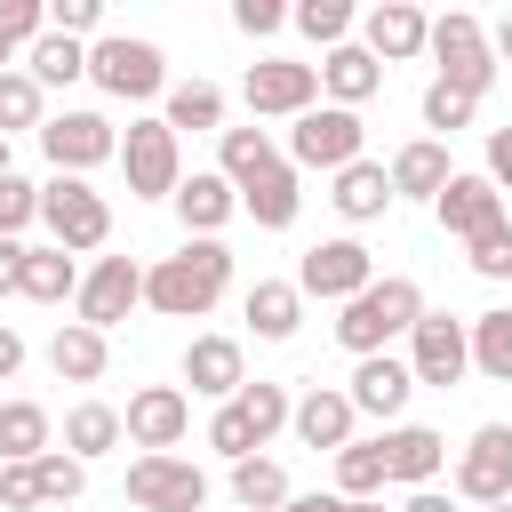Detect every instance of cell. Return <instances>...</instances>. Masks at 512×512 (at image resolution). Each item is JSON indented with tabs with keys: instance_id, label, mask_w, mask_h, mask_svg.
Returning <instances> with one entry per match:
<instances>
[{
	"instance_id": "1",
	"label": "cell",
	"mask_w": 512,
	"mask_h": 512,
	"mask_svg": "<svg viewBox=\"0 0 512 512\" xmlns=\"http://www.w3.org/2000/svg\"><path fill=\"white\" fill-rule=\"evenodd\" d=\"M224 280H232V248L224 240H184L176 256H160L144 272V304L168 312V320H200L224 296Z\"/></svg>"
},
{
	"instance_id": "2",
	"label": "cell",
	"mask_w": 512,
	"mask_h": 512,
	"mask_svg": "<svg viewBox=\"0 0 512 512\" xmlns=\"http://www.w3.org/2000/svg\"><path fill=\"white\" fill-rule=\"evenodd\" d=\"M416 320H424V288H416L408 272H384L376 288H360V296L344 304L336 344H344L352 360H368V352H384L392 336H416Z\"/></svg>"
},
{
	"instance_id": "3",
	"label": "cell",
	"mask_w": 512,
	"mask_h": 512,
	"mask_svg": "<svg viewBox=\"0 0 512 512\" xmlns=\"http://www.w3.org/2000/svg\"><path fill=\"white\" fill-rule=\"evenodd\" d=\"M88 80H96L104 96H120V104H144V96L168 88V56H160L152 40L104 32V40H88Z\"/></svg>"
},
{
	"instance_id": "4",
	"label": "cell",
	"mask_w": 512,
	"mask_h": 512,
	"mask_svg": "<svg viewBox=\"0 0 512 512\" xmlns=\"http://www.w3.org/2000/svg\"><path fill=\"white\" fill-rule=\"evenodd\" d=\"M40 224H48V240L72 248V256L112 240V208H104V192H96L88 176H48V184H40Z\"/></svg>"
},
{
	"instance_id": "5",
	"label": "cell",
	"mask_w": 512,
	"mask_h": 512,
	"mask_svg": "<svg viewBox=\"0 0 512 512\" xmlns=\"http://www.w3.org/2000/svg\"><path fill=\"white\" fill-rule=\"evenodd\" d=\"M360 144H368L360 112H344V104H312V112L288 128V168H328V176H344V168L360 160Z\"/></svg>"
},
{
	"instance_id": "6",
	"label": "cell",
	"mask_w": 512,
	"mask_h": 512,
	"mask_svg": "<svg viewBox=\"0 0 512 512\" xmlns=\"http://www.w3.org/2000/svg\"><path fill=\"white\" fill-rule=\"evenodd\" d=\"M432 56H440V80L448 88H464L472 104L496 88V48H488V32H480V16H464V8H448L440 24H432Z\"/></svg>"
},
{
	"instance_id": "7",
	"label": "cell",
	"mask_w": 512,
	"mask_h": 512,
	"mask_svg": "<svg viewBox=\"0 0 512 512\" xmlns=\"http://www.w3.org/2000/svg\"><path fill=\"white\" fill-rule=\"evenodd\" d=\"M120 168H128V192H136V200H176V184H184L176 128H168V120H128V136H120Z\"/></svg>"
},
{
	"instance_id": "8",
	"label": "cell",
	"mask_w": 512,
	"mask_h": 512,
	"mask_svg": "<svg viewBox=\"0 0 512 512\" xmlns=\"http://www.w3.org/2000/svg\"><path fill=\"white\" fill-rule=\"evenodd\" d=\"M72 304H80V328H96V336L120 328V320L144 304V264H136V256H96V264L80 272V296H72Z\"/></svg>"
},
{
	"instance_id": "9",
	"label": "cell",
	"mask_w": 512,
	"mask_h": 512,
	"mask_svg": "<svg viewBox=\"0 0 512 512\" xmlns=\"http://www.w3.org/2000/svg\"><path fill=\"white\" fill-rule=\"evenodd\" d=\"M128 504L136 512H200L208 504V472L192 456H136L128 464Z\"/></svg>"
},
{
	"instance_id": "10",
	"label": "cell",
	"mask_w": 512,
	"mask_h": 512,
	"mask_svg": "<svg viewBox=\"0 0 512 512\" xmlns=\"http://www.w3.org/2000/svg\"><path fill=\"white\" fill-rule=\"evenodd\" d=\"M240 96H248V112H256V120H304V112H312V96H320V64L264 56V64H248Z\"/></svg>"
},
{
	"instance_id": "11",
	"label": "cell",
	"mask_w": 512,
	"mask_h": 512,
	"mask_svg": "<svg viewBox=\"0 0 512 512\" xmlns=\"http://www.w3.org/2000/svg\"><path fill=\"white\" fill-rule=\"evenodd\" d=\"M408 368H416V384H464L472 376V320H448V312H424L416 320V336H408Z\"/></svg>"
},
{
	"instance_id": "12",
	"label": "cell",
	"mask_w": 512,
	"mask_h": 512,
	"mask_svg": "<svg viewBox=\"0 0 512 512\" xmlns=\"http://www.w3.org/2000/svg\"><path fill=\"white\" fill-rule=\"evenodd\" d=\"M456 496L464 504H512V424H480L456 448Z\"/></svg>"
},
{
	"instance_id": "13",
	"label": "cell",
	"mask_w": 512,
	"mask_h": 512,
	"mask_svg": "<svg viewBox=\"0 0 512 512\" xmlns=\"http://www.w3.org/2000/svg\"><path fill=\"white\" fill-rule=\"evenodd\" d=\"M40 152L56 160V176H88V168L120 160V136H112L104 112H56V120L40 128Z\"/></svg>"
},
{
	"instance_id": "14",
	"label": "cell",
	"mask_w": 512,
	"mask_h": 512,
	"mask_svg": "<svg viewBox=\"0 0 512 512\" xmlns=\"http://www.w3.org/2000/svg\"><path fill=\"white\" fill-rule=\"evenodd\" d=\"M296 288H304V296H328V304H352L360 288H376V256H368L360 240H320V248H304Z\"/></svg>"
},
{
	"instance_id": "15",
	"label": "cell",
	"mask_w": 512,
	"mask_h": 512,
	"mask_svg": "<svg viewBox=\"0 0 512 512\" xmlns=\"http://www.w3.org/2000/svg\"><path fill=\"white\" fill-rule=\"evenodd\" d=\"M360 48H368L376 64H408V56L432 48V16H424L416 0H376V8L360 16Z\"/></svg>"
},
{
	"instance_id": "16",
	"label": "cell",
	"mask_w": 512,
	"mask_h": 512,
	"mask_svg": "<svg viewBox=\"0 0 512 512\" xmlns=\"http://www.w3.org/2000/svg\"><path fill=\"white\" fill-rule=\"evenodd\" d=\"M120 424H128V440H136L144 456H176V440H184V424H192V400H184L176 384H144V392L120 408Z\"/></svg>"
},
{
	"instance_id": "17",
	"label": "cell",
	"mask_w": 512,
	"mask_h": 512,
	"mask_svg": "<svg viewBox=\"0 0 512 512\" xmlns=\"http://www.w3.org/2000/svg\"><path fill=\"white\" fill-rule=\"evenodd\" d=\"M176 216H184V240H216V232L240 216L232 176H224V168H192V176L176 184Z\"/></svg>"
},
{
	"instance_id": "18",
	"label": "cell",
	"mask_w": 512,
	"mask_h": 512,
	"mask_svg": "<svg viewBox=\"0 0 512 512\" xmlns=\"http://www.w3.org/2000/svg\"><path fill=\"white\" fill-rule=\"evenodd\" d=\"M432 216H440V232L480 240V232H496V224H504V192H496L488 176H448V192L432 200Z\"/></svg>"
},
{
	"instance_id": "19",
	"label": "cell",
	"mask_w": 512,
	"mask_h": 512,
	"mask_svg": "<svg viewBox=\"0 0 512 512\" xmlns=\"http://www.w3.org/2000/svg\"><path fill=\"white\" fill-rule=\"evenodd\" d=\"M184 384L200 392V400H240V384H248V368H240V336H192L184 344Z\"/></svg>"
},
{
	"instance_id": "20",
	"label": "cell",
	"mask_w": 512,
	"mask_h": 512,
	"mask_svg": "<svg viewBox=\"0 0 512 512\" xmlns=\"http://www.w3.org/2000/svg\"><path fill=\"white\" fill-rule=\"evenodd\" d=\"M344 392H352V408H360V416L392 424V416L408 408V392H416V368H408V360H392V352H368V360L352 368V384H344Z\"/></svg>"
},
{
	"instance_id": "21",
	"label": "cell",
	"mask_w": 512,
	"mask_h": 512,
	"mask_svg": "<svg viewBox=\"0 0 512 512\" xmlns=\"http://www.w3.org/2000/svg\"><path fill=\"white\" fill-rule=\"evenodd\" d=\"M296 440L304 448H352V424H360V408H352V392H336V384H312V392H296Z\"/></svg>"
},
{
	"instance_id": "22",
	"label": "cell",
	"mask_w": 512,
	"mask_h": 512,
	"mask_svg": "<svg viewBox=\"0 0 512 512\" xmlns=\"http://www.w3.org/2000/svg\"><path fill=\"white\" fill-rule=\"evenodd\" d=\"M440 464H448V432H432V424H392L384 432V472L400 488H432Z\"/></svg>"
},
{
	"instance_id": "23",
	"label": "cell",
	"mask_w": 512,
	"mask_h": 512,
	"mask_svg": "<svg viewBox=\"0 0 512 512\" xmlns=\"http://www.w3.org/2000/svg\"><path fill=\"white\" fill-rule=\"evenodd\" d=\"M448 144L440 136H416V144H400L392 152V200H440L448 192Z\"/></svg>"
},
{
	"instance_id": "24",
	"label": "cell",
	"mask_w": 512,
	"mask_h": 512,
	"mask_svg": "<svg viewBox=\"0 0 512 512\" xmlns=\"http://www.w3.org/2000/svg\"><path fill=\"white\" fill-rule=\"evenodd\" d=\"M320 88H328V104H344V112H360L376 88H384V64L360 48V40H344V48H328V64H320Z\"/></svg>"
},
{
	"instance_id": "25",
	"label": "cell",
	"mask_w": 512,
	"mask_h": 512,
	"mask_svg": "<svg viewBox=\"0 0 512 512\" xmlns=\"http://www.w3.org/2000/svg\"><path fill=\"white\" fill-rule=\"evenodd\" d=\"M56 448V424L40 400H0V464H40Z\"/></svg>"
},
{
	"instance_id": "26",
	"label": "cell",
	"mask_w": 512,
	"mask_h": 512,
	"mask_svg": "<svg viewBox=\"0 0 512 512\" xmlns=\"http://www.w3.org/2000/svg\"><path fill=\"white\" fill-rule=\"evenodd\" d=\"M328 200H336V216H344V224H376V216L392 208V168L352 160V168L336 176V192H328Z\"/></svg>"
},
{
	"instance_id": "27",
	"label": "cell",
	"mask_w": 512,
	"mask_h": 512,
	"mask_svg": "<svg viewBox=\"0 0 512 512\" xmlns=\"http://www.w3.org/2000/svg\"><path fill=\"white\" fill-rule=\"evenodd\" d=\"M240 208H248L264 232H288V224H296V208H304V192H296V168H288V160H272L256 184H240Z\"/></svg>"
},
{
	"instance_id": "28",
	"label": "cell",
	"mask_w": 512,
	"mask_h": 512,
	"mask_svg": "<svg viewBox=\"0 0 512 512\" xmlns=\"http://www.w3.org/2000/svg\"><path fill=\"white\" fill-rule=\"evenodd\" d=\"M248 328H256L264 344H288V336L304 328V288H296V280H256V288H248Z\"/></svg>"
},
{
	"instance_id": "29",
	"label": "cell",
	"mask_w": 512,
	"mask_h": 512,
	"mask_svg": "<svg viewBox=\"0 0 512 512\" xmlns=\"http://www.w3.org/2000/svg\"><path fill=\"white\" fill-rule=\"evenodd\" d=\"M24 296H32V304H64V296H80V264H72V248H56V240L24 248Z\"/></svg>"
},
{
	"instance_id": "30",
	"label": "cell",
	"mask_w": 512,
	"mask_h": 512,
	"mask_svg": "<svg viewBox=\"0 0 512 512\" xmlns=\"http://www.w3.org/2000/svg\"><path fill=\"white\" fill-rule=\"evenodd\" d=\"M104 360H112V352H104V336H96V328H80V320H64V328H56V344H48V368H56L64 384H96V376H104Z\"/></svg>"
},
{
	"instance_id": "31",
	"label": "cell",
	"mask_w": 512,
	"mask_h": 512,
	"mask_svg": "<svg viewBox=\"0 0 512 512\" xmlns=\"http://www.w3.org/2000/svg\"><path fill=\"white\" fill-rule=\"evenodd\" d=\"M128 440V424H120V408H104V400H80L72 416H64V456H104V448H120Z\"/></svg>"
},
{
	"instance_id": "32",
	"label": "cell",
	"mask_w": 512,
	"mask_h": 512,
	"mask_svg": "<svg viewBox=\"0 0 512 512\" xmlns=\"http://www.w3.org/2000/svg\"><path fill=\"white\" fill-rule=\"evenodd\" d=\"M384 440H352V448H336V496L344 504H360V496H384Z\"/></svg>"
},
{
	"instance_id": "33",
	"label": "cell",
	"mask_w": 512,
	"mask_h": 512,
	"mask_svg": "<svg viewBox=\"0 0 512 512\" xmlns=\"http://www.w3.org/2000/svg\"><path fill=\"white\" fill-rule=\"evenodd\" d=\"M472 368L488 384H512V304H496V312L472 320Z\"/></svg>"
},
{
	"instance_id": "34",
	"label": "cell",
	"mask_w": 512,
	"mask_h": 512,
	"mask_svg": "<svg viewBox=\"0 0 512 512\" xmlns=\"http://www.w3.org/2000/svg\"><path fill=\"white\" fill-rule=\"evenodd\" d=\"M24 72H32L40 88H72V80H88V48H80V40H64V32H40Z\"/></svg>"
},
{
	"instance_id": "35",
	"label": "cell",
	"mask_w": 512,
	"mask_h": 512,
	"mask_svg": "<svg viewBox=\"0 0 512 512\" xmlns=\"http://www.w3.org/2000/svg\"><path fill=\"white\" fill-rule=\"evenodd\" d=\"M160 120H168V128H224V88H216V80H176Z\"/></svg>"
},
{
	"instance_id": "36",
	"label": "cell",
	"mask_w": 512,
	"mask_h": 512,
	"mask_svg": "<svg viewBox=\"0 0 512 512\" xmlns=\"http://www.w3.org/2000/svg\"><path fill=\"white\" fill-rule=\"evenodd\" d=\"M232 496H240L248 512H280V504H288V472H280L272 456H248V464H232Z\"/></svg>"
},
{
	"instance_id": "37",
	"label": "cell",
	"mask_w": 512,
	"mask_h": 512,
	"mask_svg": "<svg viewBox=\"0 0 512 512\" xmlns=\"http://www.w3.org/2000/svg\"><path fill=\"white\" fill-rule=\"evenodd\" d=\"M272 160H280V152H272V136H264V128H224V176H232V192H240V184H256Z\"/></svg>"
},
{
	"instance_id": "38",
	"label": "cell",
	"mask_w": 512,
	"mask_h": 512,
	"mask_svg": "<svg viewBox=\"0 0 512 512\" xmlns=\"http://www.w3.org/2000/svg\"><path fill=\"white\" fill-rule=\"evenodd\" d=\"M208 448H216V456H224V464H248V456H256V448H264V440H256V424H248V408H240V400H224V408H216V416H208Z\"/></svg>"
},
{
	"instance_id": "39",
	"label": "cell",
	"mask_w": 512,
	"mask_h": 512,
	"mask_svg": "<svg viewBox=\"0 0 512 512\" xmlns=\"http://www.w3.org/2000/svg\"><path fill=\"white\" fill-rule=\"evenodd\" d=\"M16 128H48V120H40V80H32V72H0V136H16Z\"/></svg>"
},
{
	"instance_id": "40",
	"label": "cell",
	"mask_w": 512,
	"mask_h": 512,
	"mask_svg": "<svg viewBox=\"0 0 512 512\" xmlns=\"http://www.w3.org/2000/svg\"><path fill=\"white\" fill-rule=\"evenodd\" d=\"M472 112H480V104H472L464 88H448V80H432V88H424V128H432L440 144H448L456 128H472Z\"/></svg>"
},
{
	"instance_id": "41",
	"label": "cell",
	"mask_w": 512,
	"mask_h": 512,
	"mask_svg": "<svg viewBox=\"0 0 512 512\" xmlns=\"http://www.w3.org/2000/svg\"><path fill=\"white\" fill-rule=\"evenodd\" d=\"M296 32L320 40V48H344V40H352V8H344V0H304V8H296Z\"/></svg>"
},
{
	"instance_id": "42",
	"label": "cell",
	"mask_w": 512,
	"mask_h": 512,
	"mask_svg": "<svg viewBox=\"0 0 512 512\" xmlns=\"http://www.w3.org/2000/svg\"><path fill=\"white\" fill-rule=\"evenodd\" d=\"M240 408H248V424H256V440H272L288 416H296V400H288V384H240Z\"/></svg>"
},
{
	"instance_id": "43",
	"label": "cell",
	"mask_w": 512,
	"mask_h": 512,
	"mask_svg": "<svg viewBox=\"0 0 512 512\" xmlns=\"http://www.w3.org/2000/svg\"><path fill=\"white\" fill-rule=\"evenodd\" d=\"M32 472H40V496H48V504H72V496L88 488V464H80V456H64V448H48Z\"/></svg>"
},
{
	"instance_id": "44",
	"label": "cell",
	"mask_w": 512,
	"mask_h": 512,
	"mask_svg": "<svg viewBox=\"0 0 512 512\" xmlns=\"http://www.w3.org/2000/svg\"><path fill=\"white\" fill-rule=\"evenodd\" d=\"M32 216H40V184H24V176H0V240H16Z\"/></svg>"
},
{
	"instance_id": "45",
	"label": "cell",
	"mask_w": 512,
	"mask_h": 512,
	"mask_svg": "<svg viewBox=\"0 0 512 512\" xmlns=\"http://www.w3.org/2000/svg\"><path fill=\"white\" fill-rule=\"evenodd\" d=\"M464 248H472V272L480 280H512V224H496V232H480Z\"/></svg>"
},
{
	"instance_id": "46",
	"label": "cell",
	"mask_w": 512,
	"mask_h": 512,
	"mask_svg": "<svg viewBox=\"0 0 512 512\" xmlns=\"http://www.w3.org/2000/svg\"><path fill=\"white\" fill-rule=\"evenodd\" d=\"M40 472L32 464H0V512H40Z\"/></svg>"
},
{
	"instance_id": "47",
	"label": "cell",
	"mask_w": 512,
	"mask_h": 512,
	"mask_svg": "<svg viewBox=\"0 0 512 512\" xmlns=\"http://www.w3.org/2000/svg\"><path fill=\"white\" fill-rule=\"evenodd\" d=\"M104 24V0H56L48 8V32H64V40H80V32H96Z\"/></svg>"
},
{
	"instance_id": "48",
	"label": "cell",
	"mask_w": 512,
	"mask_h": 512,
	"mask_svg": "<svg viewBox=\"0 0 512 512\" xmlns=\"http://www.w3.org/2000/svg\"><path fill=\"white\" fill-rule=\"evenodd\" d=\"M0 32H8V48L16 40H40L48 32V8L40 0H0Z\"/></svg>"
},
{
	"instance_id": "49",
	"label": "cell",
	"mask_w": 512,
	"mask_h": 512,
	"mask_svg": "<svg viewBox=\"0 0 512 512\" xmlns=\"http://www.w3.org/2000/svg\"><path fill=\"white\" fill-rule=\"evenodd\" d=\"M232 24H240L248 40H264V32L288 24V8H280V0H232Z\"/></svg>"
},
{
	"instance_id": "50",
	"label": "cell",
	"mask_w": 512,
	"mask_h": 512,
	"mask_svg": "<svg viewBox=\"0 0 512 512\" xmlns=\"http://www.w3.org/2000/svg\"><path fill=\"white\" fill-rule=\"evenodd\" d=\"M488 184L512 192V128H488Z\"/></svg>"
},
{
	"instance_id": "51",
	"label": "cell",
	"mask_w": 512,
	"mask_h": 512,
	"mask_svg": "<svg viewBox=\"0 0 512 512\" xmlns=\"http://www.w3.org/2000/svg\"><path fill=\"white\" fill-rule=\"evenodd\" d=\"M0 296H24V240H0Z\"/></svg>"
},
{
	"instance_id": "52",
	"label": "cell",
	"mask_w": 512,
	"mask_h": 512,
	"mask_svg": "<svg viewBox=\"0 0 512 512\" xmlns=\"http://www.w3.org/2000/svg\"><path fill=\"white\" fill-rule=\"evenodd\" d=\"M16 368H24V336H16V328H0V384H8Z\"/></svg>"
},
{
	"instance_id": "53",
	"label": "cell",
	"mask_w": 512,
	"mask_h": 512,
	"mask_svg": "<svg viewBox=\"0 0 512 512\" xmlns=\"http://www.w3.org/2000/svg\"><path fill=\"white\" fill-rule=\"evenodd\" d=\"M400 512H456V504H448L440 488H408V504H400Z\"/></svg>"
},
{
	"instance_id": "54",
	"label": "cell",
	"mask_w": 512,
	"mask_h": 512,
	"mask_svg": "<svg viewBox=\"0 0 512 512\" xmlns=\"http://www.w3.org/2000/svg\"><path fill=\"white\" fill-rule=\"evenodd\" d=\"M488 48H496V64H512V16H504V24L488 32Z\"/></svg>"
},
{
	"instance_id": "55",
	"label": "cell",
	"mask_w": 512,
	"mask_h": 512,
	"mask_svg": "<svg viewBox=\"0 0 512 512\" xmlns=\"http://www.w3.org/2000/svg\"><path fill=\"white\" fill-rule=\"evenodd\" d=\"M280 512H336V496H288Z\"/></svg>"
},
{
	"instance_id": "56",
	"label": "cell",
	"mask_w": 512,
	"mask_h": 512,
	"mask_svg": "<svg viewBox=\"0 0 512 512\" xmlns=\"http://www.w3.org/2000/svg\"><path fill=\"white\" fill-rule=\"evenodd\" d=\"M336 512H384V496H360V504H344V496H336Z\"/></svg>"
},
{
	"instance_id": "57",
	"label": "cell",
	"mask_w": 512,
	"mask_h": 512,
	"mask_svg": "<svg viewBox=\"0 0 512 512\" xmlns=\"http://www.w3.org/2000/svg\"><path fill=\"white\" fill-rule=\"evenodd\" d=\"M0 176H16V168H8V136H0Z\"/></svg>"
},
{
	"instance_id": "58",
	"label": "cell",
	"mask_w": 512,
	"mask_h": 512,
	"mask_svg": "<svg viewBox=\"0 0 512 512\" xmlns=\"http://www.w3.org/2000/svg\"><path fill=\"white\" fill-rule=\"evenodd\" d=\"M0 72H8V32H0Z\"/></svg>"
},
{
	"instance_id": "59",
	"label": "cell",
	"mask_w": 512,
	"mask_h": 512,
	"mask_svg": "<svg viewBox=\"0 0 512 512\" xmlns=\"http://www.w3.org/2000/svg\"><path fill=\"white\" fill-rule=\"evenodd\" d=\"M488 512H512V504H488Z\"/></svg>"
},
{
	"instance_id": "60",
	"label": "cell",
	"mask_w": 512,
	"mask_h": 512,
	"mask_svg": "<svg viewBox=\"0 0 512 512\" xmlns=\"http://www.w3.org/2000/svg\"><path fill=\"white\" fill-rule=\"evenodd\" d=\"M0 328H8V320H0Z\"/></svg>"
}]
</instances>
